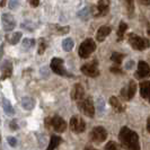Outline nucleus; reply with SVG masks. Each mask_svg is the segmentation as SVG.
Here are the masks:
<instances>
[{"mask_svg": "<svg viewBox=\"0 0 150 150\" xmlns=\"http://www.w3.org/2000/svg\"><path fill=\"white\" fill-rule=\"evenodd\" d=\"M119 139L122 147L125 150H140L139 137L137 134V132L132 131L128 127H123L120 130Z\"/></svg>", "mask_w": 150, "mask_h": 150, "instance_id": "1", "label": "nucleus"}, {"mask_svg": "<svg viewBox=\"0 0 150 150\" xmlns=\"http://www.w3.org/2000/svg\"><path fill=\"white\" fill-rule=\"evenodd\" d=\"M111 71H112L113 74H117V75H122L123 74V71L120 68V66H116V64H115V67L111 68Z\"/></svg>", "mask_w": 150, "mask_h": 150, "instance_id": "32", "label": "nucleus"}, {"mask_svg": "<svg viewBox=\"0 0 150 150\" xmlns=\"http://www.w3.org/2000/svg\"><path fill=\"white\" fill-rule=\"evenodd\" d=\"M139 87H140V95H141V97L147 99L150 103V80L142 81L139 85Z\"/></svg>", "mask_w": 150, "mask_h": 150, "instance_id": "17", "label": "nucleus"}, {"mask_svg": "<svg viewBox=\"0 0 150 150\" xmlns=\"http://www.w3.org/2000/svg\"><path fill=\"white\" fill-rule=\"evenodd\" d=\"M104 105H105V103H104V99H103L102 97L98 98V111L103 112V111H104Z\"/></svg>", "mask_w": 150, "mask_h": 150, "instance_id": "34", "label": "nucleus"}, {"mask_svg": "<svg viewBox=\"0 0 150 150\" xmlns=\"http://www.w3.org/2000/svg\"><path fill=\"white\" fill-rule=\"evenodd\" d=\"M133 64H134V63H133V62H132V61H130V62H129L128 64H127V69H131V68H132V66H133Z\"/></svg>", "mask_w": 150, "mask_h": 150, "instance_id": "40", "label": "nucleus"}, {"mask_svg": "<svg viewBox=\"0 0 150 150\" xmlns=\"http://www.w3.org/2000/svg\"><path fill=\"white\" fill-rule=\"evenodd\" d=\"M95 50H96V43L91 38H87L80 44L79 50H78V54L81 59H87V58H89V55Z\"/></svg>", "mask_w": 150, "mask_h": 150, "instance_id": "4", "label": "nucleus"}, {"mask_svg": "<svg viewBox=\"0 0 150 150\" xmlns=\"http://www.w3.org/2000/svg\"><path fill=\"white\" fill-rule=\"evenodd\" d=\"M90 141L95 143H102L107 139V131L104 127H95L89 133Z\"/></svg>", "mask_w": 150, "mask_h": 150, "instance_id": "6", "label": "nucleus"}, {"mask_svg": "<svg viewBox=\"0 0 150 150\" xmlns=\"http://www.w3.org/2000/svg\"><path fill=\"white\" fill-rule=\"evenodd\" d=\"M110 10V0H98L96 7L93 9V15L95 17H103L108 14Z\"/></svg>", "mask_w": 150, "mask_h": 150, "instance_id": "9", "label": "nucleus"}, {"mask_svg": "<svg viewBox=\"0 0 150 150\" xmlns=\"http://www.w3.org/2000/svg\"><path fill=\"white\" fill-rule=\"evenodd\" d=\"M28 2H30V5L32 7H38V5H40V0H28Z\"/></svg>", "mask_w": 150, "mask_h": 150, "instance_id": "37", "label": "nucleus"}, {"mask_svg": "<svg viewBox=\"0 0 150 150\" xmlns=\"http://www.w3.org/2000/svg\"><path fill=\"white\" fill-rule=\"evenodd\" d=\"M147 33H148V35H149V36H150V28H149V30H147Z\"/></svg>", "mask_w": 150, "mask_h": 150, "instance_id": "43", "label": "nucleus"}, {"mask_svg": "<svg viewBox=\"0 0 150 150\" xmlns=\"http://www.w3.org/2000/svg\"><path fill=\"white\" fill-rule=\"evenodd\" d=\"M2 108H4V111L6 112L7 115H14V113H15L11 103L5 97H2Z\"/></svg>", "mask_w": 150, "mask_h": 150, "instance_id": "23", "label": "nucleus"}, {"mask_svg": "<svg viewBox=\"0 0 150 150\" xmlns=\"http://www.w3.org/2000/svg\"><path fill=\"white\" fill-rule=\"evenodd\" d=\"M128 42L134 50H138V51L147 50L150 46L149 40L141 38V36H139L137 34H133V33H131V34L128 35Z\"/></svg>", "mask_w": 150, "mask_h": 150, "instance_id": "2", "label": "nucleus"}, {"mask_svg": "<svg viewBox=\"0 0 150 150\" xmlns=\"http://www.w3.org/2000/svg\"><path fill=\"white\" fill-rule=\"evenodd\" d=\"M85 150H97V149H95V148H93L91 146H86V148H85Z\"/></svg>", "mask_w": 150, "mask_h": 150, "instance_id": "41", "label": "nucleus"}, {"mask_svg": "<svg viewBox=\"0 0 150 150\" xmlns=\"http://www.w3.org/2000/svg\"><path fill=\"white\" fill-rule=\"evenodd\" d=\"M81 72L87 77L95 78L99 76V70H98V61L95 59L89 63H86L81 67Z\"/></svg>", "mask_w": 150, "mask_h": 150, "instance_id": "8", "label": "nucleus"}, {"mask_svg": "<svg viewBox=\"0 0 150 150\" xmlns=\"http://www.w3.org/2000/svg\"><path fill=\"white\" fill-rule=\"evenodd\" d=\"M70 129L75 133H83L86 129V123L81 117L72 116L70 120Z\"/></svg>", "mask_w": 150, "mask_h": 150, "instance_id": "11", "label": "nucleus"}, {"mask_svg": "<svg viewBox=\"0 0 150 150\" xmlns=\"http://www.w3.org/2000/svg\"><path fill=\"white\" fill-rule=\"evenodd\" d=\"M6 5V0H1V7H4Z\"/></svg>", "mask_w": 150, "mask_h": 150, "instance_id": "42", "label": "nucleus"}, {"mask_svg": "<svg viewBox=\"0 0 150 150\" xmlns=\"http://www.w3.org/2000/svg\"><path fill=\"white\" fill-rule=\"evenodd\" d=\"M71 99L74 100H80L83 99V96H85V90H83V87L80 85V83H76L74 86V88L71 89Z\"/></svg>", "mask_w": 150, "mask_h": 150, "instance_id": "15", "label": "nucleus"}, {"mask_svg": "<svg viewBox=\"0 0 150 150\" xmlns=\"http://www.w3.org/2000/svg\"><path fill=\"white\" fill-rule=\"evenodd\" d=\"M1 23H2L4 30H6V32L13 30L16 26V21L14 16L11 14H8V13H5L1 15Z\"/></svg>", "mask_w": 150, "mask_h": 150, "instance_id": "12", "label": "nucleus"}, {"mask_svg": "<svg viewBox=\"0 0 150 150\" xmlns=\"http://www.w3.org/2000/svg\"><path fill=\"white\" fill-rule=\"evenodd\" d=\"M150 77V67L146 61H139L138 63V70L135 72L137 79H144Z\"/></svg>", "mask_w": 150, "mask_h": 150, "instance_id": "13", "label": "nucleus"}, {"mask_svg": "<svg viewBox=\"0 0 150 150\" xmlns=\"http://www.w3.org/2000/svg\"><path fill=\"white\" fill-rule=\"evenodd\" d=\"M61 141H62V139H61L59 135H52L51 139H50V143H49L46 150H55V148L60 144Z\"/></svg>", "mask_w": 150, "mask_h": 150, "instance_id": "22", "label": "nucleus"}, {"mask_svg": "<svg viewBox=\"0 0 150 150\" xmlns=\"http://www.w3.org/2000/svg\"><path fill=\"white\" fill-rule=\"evenodd\" d=\"M45 127L47 129H53L57 132H64L67 130V123L62 117L55 115L53 117H47L44 121Z\"/></svg>", "mask_w": 150, "mask_h": 150, "instance_id": "3", "label": "nucleus"}, {"mask_svg": "<svg viewBox=\"0 0 150 150\" xmlns=\"http://www.w3.org/2000/svg\"><path fill=\"white\" fill-rule=\"evenodd\" d=\"M127 8H128V13L130 16L133 15V11H134V0H124Z\"/></svg>", "mask_w": 150, "mask_h": 150, "instance_id": "28", "label": "nucleus"}, {"mask_svg": "<svg viewBox=\"0 0 150 150\" xmlns=\"http://www.w3.org/2000/svg\"><path fill=\"white\" fill-rule=\"evenodd\" d=\"M13 75V63L10 61H4L1 63V80H5Z\"/></svg>", "mask_w": 150, "mask_h": 150, "instance_id": "14", "label": "nucleus"}, {"mask_svg": "<svg viewBox=\"0 0 150 150\" xmlns=\"http://www.w3.org/2000/svg\"><path fill=\"white\" fill-rule=\"evenodd\" d=\"M135 90H137V83L134 80H130L128 85L121 90V97L125 100H131L134 96Z\"/></svg>", "mask_w": 150, "mask_h": 150, "instance_id": "10", "label": "nucleus"}, {"mask_svg": "<svg viewBox=\"0 0 150 150\" xmlns=\"http://www.w3.org/2000/svg\"><path fill=\"white\" fill-rule=\"evenodd\" d=\"M74 46H75V42H74V40L72 38H66V40H63L62 41V49L66 51V52H69V51H71L72 49H74Z\"/></svg>", "mask_w": 150, "mask_h": 150, "instance_id": "25", "label": "nucleus"}, {"mask_svg": "<svg viewBox=\"0 0 150 150\" xmlns=\"http://www.w3.org/2000/svg\"><path fill=\"white\" fill-rule=\"evenodd\" d=\"M8 7L10 9H15L18 7V0H9L8 2Z\"/></svg>", "mask_w": 150, "mask_h": 150, "instance_id": "33", "label": "nucleus"}, {"mask_svg": "<svg viewBox=\"0 0 150 150\" xmlns=\"http://www.w3.org/2000/svg\"><path fill=\"white\" fill-rule=\"evenodd\" d=\"M147 130H148V132L150 133V116L148 117V121H147Z\"/></svg>", "mask_w": 150, "mask_h": 150, "instance_id": "39", "label": "nucleus"}, {"mask_svg": "<svg viewBox=\"0 0 150 150\" xmlns=\"http://www.w3.org/2000/svg\"><path fill=\"white\" fill-rule=\"evenodd\" d=\"M7 142L11 146V147H15L16 144H17V140H16L14 137H8L7 138Z\"/></svg>", "mask_w": 150, "mask_h": 150, "instance_id": "35", "label": "nucleus"}, {"mask_svg": "<svg viewBox=\"0 0 150 150\" xmlns=\"http://www.w3.org/2000/svg\"><path fill=\"white\" fill-rule=\"evenodd\" d=\"M77 105H78V108L85 115H87L89 117H94V115H95V107H94L91 98H83V99L78 100Z\"/></svg>", "mask_w": 150, "mask_h": 150, "instance_id": "7", "label": "nucleus"}, {"mask_svg": "<svg viewBox=\"0 0 150 150\" xmlns=\"http://www.w3.org/2000/svg\"><path fill=\"white\" fill-rule=\"evenodd\" d=\"M9 127L13 131H16L18 129V125H17V120H13L10 123H9Z\"/></svg>", "mask_w": 150, "mask_h": 150, "instance_id": "36", "label": "nucleus"}, {"mask_svg": "<svg viewBox=\"0 0 150 150\" xmlns=\"http://www.w3.org/2000/svg\"><path fill=\"white\" fill-rule=\"evenodd\" d=\"M22 38V33L21 32H15V33H11V34H7L6 35V40H7L8 43L15 45L17 44Z\"/></svg>", "mask_w": 150, "mask_h": 150, "instance_id": "20", "label": "nucleus"}, {"mask_svg": "<svg viewBox=\"0 0 150 150\" xmlns=\"http://www.w3.org/2000/svg\"><path fill=\"white\" fill-rule=\"evenodd\" d=\"M127 30H128V24L124 22H121L120 25H119V30H117V41L119 42H121L124 38Z\"/></svg>", "mask_w": 150, "mask_h": 150, "instance_id": "24", "label": "nucleus"}, {"mask_svg": "<svg viewBox=\"0 0 150 150\" xmlns=\"http://www.w3.org/2000/svg\"><path fill=\"white\" fill-rule=\"evenodd\" d=\"M124 59V54H122V53H119V52H114L112 53V55H111V60L116 64V66H120L121 63H122V61Z\"/></svg>", "mask_w": 150, "mask_h": 150, "instance_id": "26", "label": "nucleus"}, {"mask_svg": "<svg viewBox=\"0 0 150 150\" xmlns=\"http://www.w3.org/2000/svg\"><path fill=\"white\" fill-rule=\"evenodd\" d=\"M110 105L112 106L113 110L116 113H122L124 112V110H125V107L121 104L120 100L115 97V96H112V97L110 98Z\"/></svg>", "mask_w": 150, "mask_h": 150, "instance_id": "19", "label": "nucleus"}, {"mask_svg": "<svg viewBox=\"0 0 150 150\" xmlns=\"http://www.w3.org/2000/svg\"><path fill=\"white\" fill-rule=\"evenodd\" d=\"M34 46H35V40H33V38H25L23 41V47L26 50H30Z\"/></svg>", "mask_w": 150, "mask_h": 150, "instance_id": "27", "label": "nucleus"}, {"mask_svg": "<svg viewBox=\"0 0 150 150\" xmlns=\"http://www.w3.org/2000/svg\"><path fill=\"white\" fill-rule=\"evenodd\" d=\"M111 32H112V28L110 26H107V25H104V26L99 27L97 33H96V40H97L98 42H103L111 34Z\"/></svg>", "mask_w": 150, "mask_h": 150, "instance_id": "16", "label": "nucleus"}, {"mask_svg": "<svg viewBox=\"0 0 150 150\" xmlns=\"http://www.w3.org/2000/svg\"><path fill=\"white\" fill-rule=\"evenodd\" d=\"M46 41H45L44 38H41L40 40V45H38V54L41 55V54H43L45 52V50H46Z\"/></svg>", "mask_w": 150, "mask_h": 150, "instance_id": "29", "label": "nucleus"}, {"mask_svg": "<svg viewBox=\"0 0 150 150\" xmlns=\"http://www.w3.org/2000/svg\"><path fill=\"white\" fill-rule=\"evenodd\" d=\"M50 67H51V70L57 75L63 76V77H72V75L69 74L67 69L64 68V61L60 58H53L50 63Z\"/></svg>", "mask_w": 150, "mask_h": 150, "instance_id": "5", "label": "nucleus"}, {"mask_svg": "<svg viewBox=\"0 0 150 150\" xmlns=\"http://www.w3.org/2000/svg\"><path fill=\"white\" fill-rule=\"evenodd\" d=\"M139 2L143 6H150V0H139Z\"/></svg>", "mask_w": 150, "mask_h": 150, "instance_id": "38", "label": "nucleus"}, {"mask_svg": "<svg viewBox=\"0 0 150 150\" xmlns=\"http://www.w3.org/2000/svg\"><path fill=\"white\" fill-rule=\"evenodd\" d=\"M105 150H121L120 146L114 141H108L105 146Z\"/></svg>", "mask_w": 150, "mask_h": 150, "instance_id": "30", "label": "nucleus"}, {"mask_svg": "<svg viewBox=\"0 0 150 150\" xmlns=\"http://www.w3.org/2000/svg\"><path fill=\"white\" fill-rule=\"evenodd\" d=\"M78 16H79L81 19L86 21V19L89 17V9H88V8H83L81 11L78 13Z\"/></svg>", "mask_w": 150, "mask_h": 150, "instance_id": "31", "label": "nucleus"}, {"mask_svg": "<svg viewBox=\"0 0 150 150\" xmlns=\"http://www.w3.org/2000/svg\"><path fill=\"white\" fill-rule=\"evenodd\" d=\"M50 30H52L54 34H58V35H64V34H68L69 30H70V27L69 26H60V25H57V24H51L50 25Z\"/></svg>", "mask_w": 150, "mask_h": 150, "instance_id": "18", "label": "nucleus"}, {"mask_svg": "<svg viewBox=\"0 0 150 150\" xmlns=\"http://www.w3.org/2000/svg\"><path fill=\"white\" fill-rule=\"evenodd\" d=\"M22 106L25 108V110L30 111V110H33V108H34V106H35V100H34L32 97L26 96V97H24L22 99Z\"/></svg>", "mask_w": 150, "mask_h": 150, "instance_id": "21", "label": "nucleus"}]
</instances>
